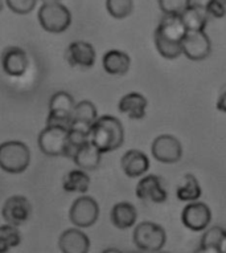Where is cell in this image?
Here are the masks:
<instances>
[{"label":"cell","mask_w":226,"mask_h":253,"mask_svg":"<svg viewBox=\"0 0 226 253\" xmlns=\"http://www.w3.org/2000/svg\"><path fill=\"white\" fill-rule=\"evenodd\" d=\"M187 34V28L181 21L180 15H164L153 34L155 46L164 58L175 60L180 54L181 42Z\"/></svg>","instance_id":"6da1fadb"},{"label":"cell","mask_w":226,"mask_h":253,"mask_svg":"<svg viewBox=\"0 0 226 253\" xmlns=\"http://www.w3.org/2000/svg\"><path fill=\"white\" fill-rule=\"evenodd\" d=\"M124 129L118 118L113 116L98 117L90 131V142L102 154L111 153L123 145Z\"/></svg>","instance_id":"7a4b0ae2"},{"label":"cell","mask_w":226,"mask_h":253,"mask_svg":"<svg viewBox=\"0 0 226 253\" xmlns=\"http://www.w3.org/2000/svg\"><path fill=\"white\" fill-rule=\"evenodd\" d=\"M31 150L24 142L7 141L0 143V169L8 174H21L29 167Z\"/></svg>","instance_id":"3957f363"},{"label":"cell","mask_w":226,"mask_h":253,"mask_svg":"<svg viewBox=\"0 0 226 253\" xmlns=\"http://www.w3.org/2000/svg\"><path fill=\"white\" fill-rule=\"evenodd\" d=\"M37 19L40 25L49 34H62L72 24L69 8L60 1H44L38 9Z\"/></svg>","instance_id":"277c9868"},{"label":"cell","mask_w":226,"mask_h":253,"mask_svg":"<svg viewBox=\"0 0 226 253\" xmlns=\"http://www.w3.org/2000/svg\"><path fill=\"white\" fill-rule=\"evenodd\" d=\"M134 244L144 252H159L164 248L167 233L164 228L152 221H143L135 227L132 233Z\"/></svg>","instance_id":"5b68a950"},{"label":"cell","mask_w":226,"mask_h":253,"mask_svg":"<svg viewBox=\"0 0 226 253\" xmlns=\"http://www.w3.org/2000/svg\"><path fill=\"white\" fill-rule=\"evenodd\" d=\"M68 141V127L58 125H46L38 134V147L48 157H64Z\"/></svg>","instance_id":"8992f818"},{"label":"cell","mask_w":226,"mask_h":253,"mask_svg":"<svg viewBox=\"0 0 226 253\" xmlns=\"http://www.w3.org/2000/svg\"><path fill=\"white\" fill-rule=\"evenodd\" d=\"M74 106L75 101L68 91L54 93L49 101V114L46 118V125H58L69 129Z\"/></svg>","instance_id":"52a82bcc"},{"label":"cell","mask_w":226,"mask_h":253,"mask_svg":"<svg viewBox=\"0 0 226 253\" xmlns=\"http://www.w3.org/2000/svg\"><path fill=\"white\" fill-rule=\"evenodd\" d=\"M99 217V206L91 196L83 195L75 199L69 211V219L78 228H89Z\"/></svg>","instance_id":"ba28073f"},{"label":"cell","mask_w":226,"mask_h":253,"mask_svg":"<svg viewBox=\"0 0 226 253\" xmlns=\"http://www.w3.org/2000/svg\"><path fill=\"white\" fill-rule=\"evenodd\" d=\"M181 50L192 61H201L210 54V39L204 31H187L181 42Z\"/></svg>","instance_id":"9c48e42d"},{"label":"cell","mask_w":226,"mask_h":253,"mask_svg":"<svg viewBox=\"0 0 226 253\" xmlns=\"http://www.w3.org/2000/svg\"><path fill=\"white\" fill-rule=\"evenodd\" d=\"M153 158L160 163H176L183 157V146L173 135L163 134L153 139L151 146Z\"/></svg>","instance_id":"30bf717a"},{"label":"cell","mask_w":226,"mask_h":253,"mask_svg":"<svg viewBox=\"0 0 226 253\" xmlns=\"http://www.w3.org/2000/svg\"><path fill=\"white\" fill-rule=\"evenodd\" d=\"M32 215V204L25 196L15 195L11 196L5 200L3 210H1V216L8 224L20 225L25 224Z\"/></svg>","instance_id":"8fae6325"},{"label":"cell","mask_w":226,"mask_h":253,"mask_svg":"<svg viewBox=\"0 0 226 253\" xmlns=\"http://www.w3.org/2000/svg\"><path fill=\"white\" fill-rule=\"evenodd\" d=\"M212 220V211L205 203L194 200L193 203L185 206L181 213L183 224L190 231L200 232L206 229Z\"/></svg>","instance_id":"7c38bea8"},{"label":"cell","mask_w":226,"mask_h":253,"mask_svg":"<svg viewBox=\"0 0 226 253\" xmlns=\"http://www.w3.org/2000/svg\"><path fill=\"white\" fill-rule=\"evenodd\" d=\"M65 58L66 61L69 62L70 67L89 69V68H93L95 64L97 53H95L94 46L91 45L90 42H73L66 48Z\"/></svg>","instance_id":"4fadbf2b"},{"label":"cell","mask_w":226,"mask_h":253,"mask_svg":"<svg viewBox=\"0 0 226 253\" xmlns=\"http://www.w3.org/2000/svg\"><path fill=\"white\" fill-rule=\"evenodd\" d=\"M28 54L20 46H8L1 53V68L5 75L11 77H21L28 71Z\"/></svg>","instance_id":"5bb4252c"},{"label":"cell","mask_w":226,"mask_h":253,"mask_svg":"<svg viewBox=\"0 0 226 253\" xmlns=\"http://www.w3.org/2000/svg\"><path fill=\"white\" fill-rule=\"evenodd\" d=\"M98 118V112L91 101H79L75 104L70 120L69 129H75L90 134L91 126Z\"/></svg>","instance_id":"9a60e30c"},{"label":"cell","mask_w":226,"mask_h":253,"mask_svg":"<svg viewBox=\"0 0 226 253\" xmlns=\"http://www.w3.org/2000/svg\"><path fill=\"white\" fill-rule=\"evenodd\" d=\"M136 196L140 200L152 203H164L168 198L165 188H163L161 184V178L157 175H147L140 179L136 186Z\"/></svg>","instance_id":"2e32d148"},{"label":"cell","mask_w":226,"mask_h":253,"mask_svg":"<svg viewBox=\"0 0 226 253\" xmlns=\"http://www.w3.org/2000/svg\"><path fill=\"white\" fill-rule=\"evenodd\" d=\"M60 251L64 253H87L90 249V239L78 228H69L58 239Z\"/></svg>","instance_id":"e0dca14e"},{"label":"cell","mask_w":226,"mask_h":253,"mask_svg":"<svg viewBox=\"0 0 226 253\" xmlns=\"http://www.w3.org/2000/svg\"><path fill=\"white\" fill-rule=\"evenodd\" d=\"M122 170L128 178H138L146 174L150 169V159L140 150H128L120 159Z\"/></svg>","instance_id":"ac0fdd59"},{"label":"cell","mask_w":226,"mask_h":253,"mask_svg":"<svg viewBox=\"0 0 226 253\" xmlns=\"http://www.w3.org/2000/svg\"><path fill=\"white\" fill-rule=\"evenodd\" d=\"M118 108L122 114L131 120H143L147 110V98L138 91H131L120 98Z\"/></svg>","instance_id":"d6986e66"},{"label":"cell","mask_w":226,"mask_h":253,"mask_svg":"<svg viewBox=\"0 0 226 253\" xmlns=\"http://www.w3.org/2000/svg\"><path fill=\"white\" fill-rule=\"evenodd\" d=\"M103 69L111 76L126 75L131 65V58L126 52L118 49L107 50L102 58Z\"/></svg>","instance_id":"ffe728a7"},{"label":"cell","mask_w":226,"mask_h":253,"mask_svg":"<svg viewBox=\"0 0 226 253\" xmlns=\"http://www.w3.org/2000/svg\"><path fill=\"white\" fill-rule=\"evenodd\" d=\"M101 158H102V153L90 141H87L74 153L72 161L75 163V166L78 169L91 171L99 166Z\"/></svg>","instance_id":"44dd1931"},{"label":"cell","mask_w":226,"mask_h":253,"mask_svg":"<svg viewBox=\"0 0 226 253\" xmlns=\"http://www.w3.org/2000/svg\"><path fill=\"white\" fill-rule=\"evenodd\" d=\"M111 223L119 229L131 228L138 219V211L134 204L128 202L116 203L110 212Z\"/></svg>","instance_id":"7402d4cb"},{"label":"cell","mask_w":226,"mask_h":253,"mask_svg":"<svg viewBox=\"0 0 226 253\" xmlns=\"http://www.w3.org/2000/svg\"><path fill=\"white\" fill-rule=\"evenodd\" d=\"M180 17L187 31H204L209 20V15L206 12L205 7L192 3L181 13Z\"/></svg>","instance_id":"603a6c76"},{"label":"cell","mask_w":226,"mask_h":253,"mask_svg":"<svg viewBox=\"0 0 226 253\" xmlns=\"http://www.w3.org/2000/svg\"><path fill=\"white\" fill-rule=\"evenodd\" d=\"M90 187V176L82 169L69 171L62 179V188L66 192L85 194Z\"/></svg>","instance_id":"cb8c5ba5"},{"label":"cell","mask_w":226,"mask_h":253,"mask_svg":"<svg viewBox=\"0 0 226 253\" xmlns=\"http://www.w3.org/2000/svg\"><path fill=\"white\" fill-rule=\"evenodd\" d=\"M226 231L221 227H212L204 233V236L200 243V248L196 249V252L206 253H221V245Z\"/></svg>","instance_id":"d4e9b609"},{"label":"cell","mask_w":226,"mask_h":253,"mask_svg":"<svg viewBox=\"0 0 226 253\" xmlns=\"http://www.w3.org/2000/svg\"><path fill=\"white\" fill-rule=\"evenodd\" d=\"M176 195L181 202H194L201 196V187L197 178L192 174H187L176 190Z\"/></svg>","instance_id":"484cf974"},{"label":"cell","mask_w":226,"mask_h":253,"mask_svg":"<svg viewBox=\"0 0 226 253\" xmlns=\"http://www.w3.org/2000/svg\"><path fill=\"white\" fill-rule=\"evenodd\" d=\"M21 243V233L19 227L12 224L0 225V253H5L19 247Z\"/></svg>","instance_id":"4316f807"},{"label":"cell","mask_w":226,"mask_h":253,"mask_svg":"<svg viewBox=\"0 0 226 253\" xmlns=\"http://www.w3.org/2000/svg\"><path fill=\"white\" fill-rule=\"evenodd\" d=\"M106 9L114 19H126L134 11V0H106Z\"/></svg>","instance_id":"83f0119b"},{"label":"cell","mask_w":226,"mask_h":253,"mask_svg":"<svg viewBox=\"0 0 226 253\" xmlns=\"http://www.w3.org/2000/svg\"><path fill=\"white\" fill-rule=\"evenodd\" d=\"M190 4V0H159V7L164 15H181Z\"/></svg>","instance_id":"f1b7e54d"},{"label":"cell","mask_w":226,"mask_h":253,"mask_svg":"<svg viewBox=\"0 0 226 253\" xmlns=\"http://www.w3.org/2000/svg\"><path fill=\"white\" fill-rule=\"evenodd\" d=\"M8 8L17 15H28L36 7L37 0H5Z\"/></svg>","instance_id":"f546056e"},{"label":"cell","mask_w":226,"mask_h":253,"mask_svg":"<svg viewBox=\"0 0 226 253\" xmlns=\"http://www.w3.org/2000/svg\"><path fill=\"white\" fill-rule=\"evenodd\" d=\"M205 8L209 16L222 19L226 15V0H208Z\"/></svg>","instance_id":"4dcf8cb0"},{"label":"cell","mask_w":226,"mask_h":253,"mask_svg":"<svg viewBox=\"0 0 226 253\" xmlns=\"http://www.w3.org/2000/svg\"><path fill=\"white\" fill-rule=\"evenodd\" d=\"M217 109L220 112L226 113V91H224L217 101Z\"/></svg>","instance_id":"1f68e13d"},{"label":"cell","mask_w":226,"mask_h":253,"mask_svg":"<svg viewBox=\"0 0 226 253\" xmlns=\"http://www.w3.org/2000/svg\"><path fill=\"white\" fill-rule=\"evenodd\" d=\"M221 253H226V235H225V237H224V241H222Z\"/></svg>","instance_id":"d6a6232c"},{"label":"cell","mask_w":226,"mask_h":253,"mask_svg":"<svg viewBox=\"0 0 226 253\" xmlns=\"http://www.w3.org/2000/svg\"><path fill=\"white\" fill-rule=\"evenodd\" d=\"M1 9H3V1L0 0V12H1Z\"/></svg>","instance_id":"836d02e7"},{"label":"cell","mask_w":226,"mask_h":253,"mask_svg":"<svg viewBox=\"0 0 226 253\" xmlns=\"http://www.w3.org/2000/svg\"><path fill=\"white\" fill-rule=\"evenodd\" d=\"M42 1H60V0H42Z\"/></svg>","instance_id":"e575fe53"}]
</instances>
